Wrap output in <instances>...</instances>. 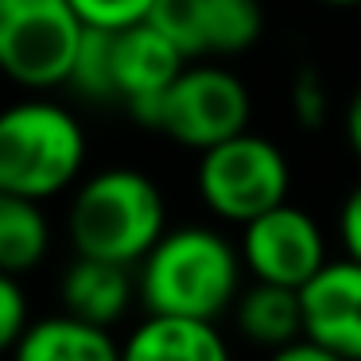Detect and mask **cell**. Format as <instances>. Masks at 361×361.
I'll use <instances>...</instances> for the list:
<instances>
[{
    "instance_id": "cell-10",
    "label": "cell",
    "mask_w": 361,
    "mask_h": 361,
    "mask_svg": "<svg viewBox=\"0 0 361 361\" xmlns=\"http://www.w3.org/2000/svg\"><path fill=\"white\" fill-rule=\"evenodd\" d=\"M136 276L133 268L102 264V260H82L74 257V264L59 280V303L63 314L90 326L109 330L113 322H121L136 303Z\"/></svg>"
},
{
    "instance_id": "cell-9",
    "label": "cell",
    "mask_w": 361,
    "mask_h": 361,
    "mask_svg": "<svg viewBox=\"0 0 361 361\" xmlns=\"http://www.w3.org/2000/svg\"><path fill=\"white\" fill-rule=\"evenodd\" d=\"M303 338L342 361H361V264L330 260L303 291Z\"/></svg>"
},
{
    "instance_id": "cell-4",
    "label": "cell",
    "mask_w": 361,
    "mask_h": 361,
    "mask_svg": "<svg viewBox=\"0 0 361 361\" xmlns=\"http://www.w3.org/2000/svg\"><path fill=\"white\" fill-rule=\"evenodd\" d=\"M195 187L214 218L245 229L264 214L288 206L291 167L280 144H272L268 136L245 133L198 156Z\"/></svg>"
},
{
    "instance_id": "cell-1",
    "label": "cell",
    "mask_w": 361,
    "mask_h": 361,
    "mask_svg": "<svg viewBox=\"0 0 361 361\" xmlns=\"http://www.w3.org/2000/svg\"><path fill=\"white\" fill-rule=\"evenodd\" d=\"M245 291L241 249L210 226H175L136 268V295L156 319L214 322Z\"/></svg>"
},
{
    "instance_id": "cell-11",
    "label": "cell",
    "mask_w": 361,
    "mask_h": 361,
    "mask_svg": "<svg viewBox=\"0 0 361 361\" xmlns=\"http://www.w3.org/2000/svg\"><path fill=\"white\" fill-rule=\"evenodd\" d=\"M121 361H233L214 322L144 314L121 342Z\"/></svg>"
},
{
    "instance_id": "cell-21",
    "label": "cell",
    "mask_w": 361,
    "mask_h": 361,
    "mask_svg": "<svg viewBox=\"0 0 361 361\" xmlns=\"http://www.w3.org/2000/svg\"><path fill=\"white\" fill-rule=\"evenodd\" d=\"M268 361H342V357H334L330 350H322V345H314V342H307V338H299L295 345H288V350L268 353Z\"/></svg>"
},
{
    "instance_id": "cell-20",
    "label": "cell",
    "mask_w": 361,
    "mask_h": 361,
    "mask_svg": "<svg viewBox=\"0 0 361 361\" xmlns=\"http://www.w3.org/2000/svg\"><path fill=\"white\" fill-rule=\"evenodd\" d=\"M338 241L345 249V260L361 264V183L345 195L342 210H338Z\"/></svg>"
},
{
    "instance_id": "cell-7",
    "label": "cell",
    "mask_w": 361,
    "mask_h": 361,
    "mask_svg": "<svg viewBox=\"0 0 361 361\" xmlns=\"http://www.w3.org/2000/svg\"><path fill=\"white\" fill-rule=\"evenodd\" d=\"M241 264L252 283L303 291L322 268L330 264L326 233L303 206H280V210L257 218L241 229Z\"/></svg>"
},
{
    "instance_id": "cell-19",
    "label": "cell",
    "mask_w": 361,
    "mask_h": 361,
    "mask_svg": "<svg viewBox=\"0 0 361 361\" xmlns=\"http://www.w3.org/2000/svg\"><path fill=\"white\" fill-rule=\"evenodd\" d=\"M27 330H32V319H27L24 288H20L16 276L0 272V357L4 353H16V345L24 342Z\"/></svg>"
},
{
    "instance_id": "cell-15",
    "label": "cell",
    "mask_w": 361,
    "mask_h": 361,
    "mask_svg": "<svg viewBox=\"0 0 361 361\" xmlns=\"http://www.w3.org/2000/svg\"><path fill=\"white\" fill-rule=\"evenodd\" d=\"M51 252V221L39 202L0 195V272L24 276L47 260Z\"/></svg>"
},
{
    "instance_id": "cell-17",
    "label": "cell",
    "mask_w": 361,
    "mask_h": 361,
    "mask_svg": "<svg viewBox=\"0 0 361 361\" xmlns=\"http://www.w3.org/2000/svg\"><path fill=\"white\" fill-rule=\"evenodd\" d=\"M82 27L105 35H125L133 27H140L152 12V0H74Z\"/></svg>"
},
{
    "instance_id": "cell-2",
    "label": "cell",
    "mask_w": 361,
    "mask_h": 361,
    "mask_svg": "<svg viewBox=\"0 0 361 361\" xmlns=\"http://www.w3.org/2000/svg\"><path fill=\"white\" fill-rule=\"evenodd\" d=\"M167 229V198L136 167H105L78 183L66 210L74 257L117 268H140Z\"/></svg>"
},
{
    "instance_id": "cell-5",
    "label": "cell",
    "mask_w": 361,
    "mask_h": 361,
    "mask_svg": "<svg viewBox=\"0 0 361 361\" xmlns=\"http://www.w3.org/2000/svg\"><path fill=\"white\" fill-rule=\"evenodd\" d=\"M82 39L74 0H0V74L16 86H71Z\"/></svg>"
},
{
    "instance_id": "cell-22",
    "label": "cell",
    "mask_w": 361,
    "mask_h": 361,
    "mask_svg": "<svg viewBox=\"0 0 361 361\" xmlns=\"http://www.w3.org/2000/svg\"><path fill=\"white\" fill-rule=\"evenodd\" d=\"M345 144H350V152L361 159V86L353 90L350 105H345Z\"/></svg>"
},
{
    "instance_id": "cell-12",
    "label": "cell",
    "mask_w": 361,
    "mask_h": 361,
    "mask_svg": "<svg viewBox=\"0 0 361 361\" xmlns=\"http://www.w3.org/2000/svg\"><path fill=\"white\" fill-rule=\"evenodd\" d=\"M233 326L249 345H260L268 353H280L303 338V307L299 291L272 288V283H252L241 291L233 307Z\"/></svg>"
},
{
    "instance_id": "cell-6",
    "label": "cell",
    "mask_w": 361,
    "mask_h": 361,
    "mask_svg": "<svg viewBox=\"0 0 361 361\" xmlns=\"http://www.w3.org/2000/svg\"><path fill=\"white\" fill-rule=\"evenodd\" d=\"M252 97L249 86L233 71L214 63H195L179 74L159 105V133H167L183 148L206 152L249 133Z\"/></svg>"
},
{
    "instance_id": "cell-18",
    "label": "cell",
    "mask_w": 361,
    "mask_h": 361,
    "mask_svg": "<svg viewBox=\"0 0 361 361\" xmlns=\"http://www.w3.org/2000/svg\"><path fill=\"white\" fill-rule=\"evenodd\" d=\"M288 105H291V117L299 121V128H319L326 121V109H330V97H326V82L314 66H303V71L291 78V94H288Z\"/></svg>"
},
{
    "instance_id": "cell-8",
    "label": "cell",
    "mask_w": 361,
    "mask_h": 361,
    "mask_svg": "<svg viewBox=\"0 0 361 361\" xmlns=\"http://www.w3.org/2000/svg\"><path fill=\"white\" fill-rule=\"evenodd\" d=\"M187 59L144 20L125 35H113V78H117V102L140 128L159 133V105L167 90L187 71Z\"/></svg>"
},
{
    "instance_id": "cell-16",
    "label": "cell",
    "mask_w": 361,
    "mask_h": 361,
    "mask_svg": "<svg viewBox=\"0 0 361 361\" xmlns=\"http://www.w3.org/2000/svg\"><path fill=\"white\" fill-rule=\"evenodd\" d=\"M71 90H78V97H86V102H117L113 35L86 27V39H82L78 63H74V74H71Z\"/></svg>"
},
{
    "instance_id": "cell-3",
    "label": "cell",
    "mask_w": 361,
    "mask_h": 361,
    "mask_svg": "<svg viewBox=\"0 0 361 361\" xmlns=\"http://www.w3.org/2000/svg\"><path fill=\"white\" fill-rule=\"evenodd\" d=\"M90 144L78 117L47 97H24L0 109V195L47 202L78 190Z\"/></svg>"
},
{
    "instance_id": "cell-13",
    "label": "cell",
    "mask_w": 361,
    "mask_h": 361,
    "mask_svg": "<svg viewBox=\"0 0 361 361\" xmlns=\"http://www.w3.org/2000/svg\"><path fill=\"white\" fill-rule=\"evenodd\" d=\"M12 361H121V342L71 314H47L32 322Z\"/></svg>"
},
{
    "instance_id": "cell-14",
    "label": "cell",
    "mask_w": 361,
    "mask_h": 361,
    "mask_svg": "<svg viewBox=\"0 0 361 361\" xmlns=\"http://www.w3.org/2000/svg\"><path fill=\"white\" fill-rule=\"evenodd\" d=\"M195 47L206 55H241L264 35V16L249 0H190Z\"/></svg>"
}]
</instances>
